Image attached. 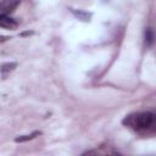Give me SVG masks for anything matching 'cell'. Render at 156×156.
<instances>
[{
    "mask_svg": "<svg viewBox=\"0 0 156 156\" xmlns=\"http://www.w3.org/2000/svg\"><path fill=\"white\" fill-rule=\"evenodd\" d=\"M123 123L138 133H146V132L154 129L155 113L150 112V111L132 113L123 119Z\"/></svg>",
    "mask_w": 156,
    "mask_h": 156,
    "instance_id": "6da1fadb",
    "label": "cell"
},
{
    "mask_svg": "<svg viewBox=\"0 0 156 156\" xmlns=\"http://www.w3.org/2000/svg\"><path fill=\"white\" fill-rule=\"evenodd\" d=\"M18 23L16 20L11 18L10 16H0V27L6 29H15L17 28Z\"/></svg>",
    "mask_w": 156,
    "mask_h": 156,
    "instance_id": "3957f363",
    "label": "cell"
},
{
    "mask_svg": "<svg viewBox=\"0 0 156 156\" xmlns=\"http://www.w3.org/2000/svg\"><path fill=\"white\" fill-rule=\"evenodd\" d=\"M21 0H1L0 1V16H10L17 6L20 5Z\"/></svg>",
    "mask_w": 156,
    "mask_h": 156,
    "instance_id": "7a4b0ae2",
    "label": "cell"
},
{
    "mask_svg": "<svg viewBox=\"0 0 156 156\" xmlns=\"http://www.w3.org/2000/svg\"><path fill=\"white\" fill-rule=\"evenodd\" d=\"M39 134H40V132H34V133H32L30 135H23V136H18V138H16V139H15V141H17V143L27 141V140H30V139L35 138V136H37V135H39Z\"/></svg>",
    "mask_w": 156,
    "mask_h": 156,
    "instance_id": "277c9868",
    "label": "cell"
},
{
    "mask_svg": "<svg viewBox=\"0 0 156 156\" xmlns=\"http://www.w3.org/2000/svg\"><path fill=\"white\" fill-rule=\"evenodd\" d=\"M152 41H154V33L150 28H147L146 32H145V43H146L147 46H150L152 44Z\"/></svg>",
    "mask_w": 156,
    "mask_h": 156,
    "instance_id": "5b68a950",
    "label": "cell"
}]
</instances>
